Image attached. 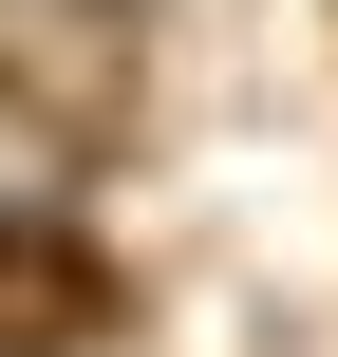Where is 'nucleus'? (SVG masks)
<instances>
[{"label":"nucleus","instance_id":"obj_1","mask_svg":"<svg viewBox=\"0 0 338 357\" xmlns=\"http://www.w3.org/2000/svg\"><path fill=\"white\" fill-rule=\"evenodd\" d=\"M132 320H151V301H132V264H113L75 207L0 188V357H113Z\"/></svg>","mask_w":338,"mask_h":357}]
</instances>
